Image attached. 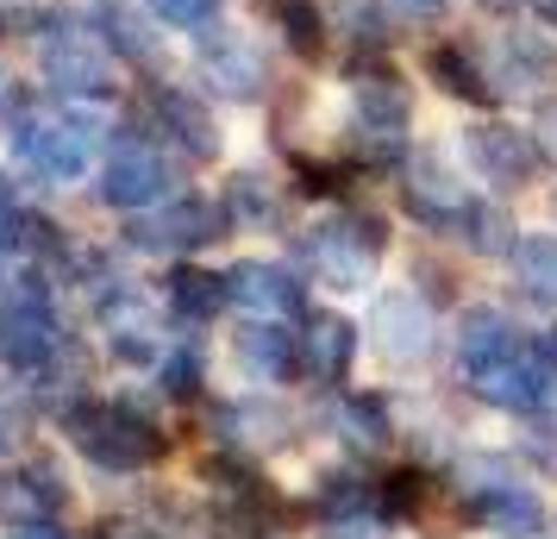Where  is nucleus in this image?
Segmentation results:
<instances>
[{
  "label": "nucleus",
  "mask_w": 557,
  "mask_h": 539,
  "mask_svg": "<svg viewBox=\"0 0 557 539\" xmlns=\"http://www.w3.org/2000/svg\"><path fill=\"white\" fill-rule=\"evenodd\" d=\"M520 452H527L539 470L557 477V427H527V433H520Z\"/></svg>",
  "instance_id": "nucleus-37"
},
{
  "label": "nucleus",
  "mask_w": 557,
  "mask_h": 539,
  "mask_svg": "<svg viewBox=\"0 0 557 539\" xmlns=\"http://www.w3.org/2000/svg\"><path fill=\"white\" fill-rule=\"evenodd\" d=\"M57 433L70 439V452L88 458L101 477H138L151 464L170 458V433L157 427V414L138 395H70L51 414Z\"/></svg>",
  "instance_id": "nucleus-1"
},
{
  "label": "nucleus",
  "mask_w": 557,
  "mask_h": 539,
  "mask_svg": "<svg viewBox=\"0 0 557 539\" xmlns=\"http://www.w3.org/2000/svg\"><path fill=\"white\" fill-rule=\"evenodd\" d=\"M226 232H232L226 201H213V195H170V201L132 213L126 245L132 252H151V257H188L201 245H220Z\"/></svg>",
  "instance_id": "nucleus-5"
},
{
  "label": "nucleus",
  "mask_w": 557,
  "mask_h": 539,
  "mask_svg": "<svg viewBox=\"0 0 557 539\" xmlns=\"http://www.w3.org/2000/svg\"><path fill=\"white\" fill-rule=\"evenodd\" d=\"M270 20H276L282 45L307 63H320L326 57V13H320V0H270Z\"/></svg>",
  "instance_id": "nucleus-29"
},
{
  "label": "nucleus",
  "mask_w": 557,
  "mask_h": 539,
  "mask_svg": "<svg viewBox=\"0 0 557 539\" xmlns=\"http://www.w3.org/2000/svg\"><path fill=\"white\" fill-rule=\"evenodd\" d=\"M382 257H388V220L382 213H363V207H338L332 220L307 226V238H301L307 277L338 289V295L376 283Z\"/></svg>",
  "instance_id": "nucleus-3"
},
{
  "label": "nucleus",
  "mask_w": 557,
  "mask_h": 539,
  "mask_svg": "<svg viewBox=\"0 0 557 539\" xmlns=\"http://www.w3.org/2000/svg\"><path fill=\"white\" fill-rule=\"evenodd\" d=\"M157 389L170 395V402H201L207 395V358L195 339H182V345H170L163 358H157Z\"/></svg>",
  "instance_id": "nucleus-32"
},
{
  "label": "nucleus",
  "mask_w": 557,
  "mask_h": 539,
  "mask_svg": "<svg viewBox=\"0 0 557 539\" xmlns=\"http://www.w3.org/2000/svg\"><path fill=\"white\" fill-rule=\"evenodd\" d=\"M357 364V327L345 314H301V377L313 389H345Z\"/></svg>",
  "instance_id": "nucleus-17"
},
{
  "label": "nucleus",
  "mask_w": 557,
  "mask_h": 539,
  "mask_svg": "<svg viewBox=\"0 0 557 539\" xmlns=\"http://www.w3.org/2000/svg\"><path fill=\"white\" fill-rule=\"evenodd\" d=\"M401 213L420 220L426 232H457V220L470 213V195L451 182L438 151H413L401 163Z\"/></svg>",
  "instance_id": "nucleus-14"
},
{
  "label": "nucleus",
  "mask_w": 557,
  "mask_h": 539,
  "mask_svg": "<svg viewBox=\"0 0 557 539\" xmlns=\"http://www.w3.org/2000/svg\"><path fill=\"white\" fill-rule=\"evenodd\" d=\"M95 195H101L113 213H145V207H157V201H170V195H176V163L157 151L151 138L120 132V138H113V151H107V163H101Z\"/></svg>",
  "instance_id": "nucleus-6"
},
{
  "label": "nucleus",
  "mask_w": 557,
  "mask_h": 539,
  "mask_svg": "<svg viewBox=\"0 0 557 539\" xmlns=\"http://www.w3.org/2000/svg\"><path fill=\"white\" fill-rule=\"evenodd\" d=\"M163 308L176 327H207V320H220L232 308L226 295V270H201V264H176L170 277H163Z\"/></svg>",
  "instance_id": "nucleus-22"
},
{
  "label": "nucleus",
  "mask_w": 557,
  "mask_h": 539,
  "mask_svg": "<svg viewBox=\"0 0 557 539\" xmlns=\"http://www.w3.org/2000/svg\"><path fill=\"white\" fill-rule=\"evenodd\" d=\"M32 38H38V70L63 101H107L113 95V63H107V45L95 38L88 20L57 7V13L32 20Z\"/></svg>",
  "instance_id": "nucleus-4"
},
{
  "label": "nucleus",
  "mask_w": 557,
  "mask_h": 539,
  "mask_svg": "<svg viewBox=\"0 0 557 539\" xmlns=\"http://www.w3.org/2000/svg\"><path fill=\"white\" fill-rule=\"evenodd\" d=\"M0 213H20V188H13L7 170H0Z\"/></svg>",
  "instance_id": "nucleus-45"
},
{
  "label": "nucleus",
  "mask_w": 557,
  "mask_h": 539,
  "mask_svg": "<svg viewBox=\"0 0 557 539\" xmlns=\"http://www.w3.org/2000/svg\"><path fill=\"white\" fill-rule=\"evenodd\" d=\"M470 514L502 539H545V502H539L527 483H513V477H507V483L470 489Z\"/></svg>",
  "instance_id": "nucleus-20"
},
{
  "label": "nucleus",
  "mask_w": 557,
  "mask_h": 539,
  "mask_svg": "<svg viewBox=\"0 0 557 539\" xmlns=\"http://www.w3.org/2000/svg\"><path fill=\"white\" fill-rule=\"evenodd\" d=\"M207 427H213L220 445L263 458V452H282L295 439V414L282 408V402H270V395H226V402L207 408Z\"/></svg>",
  "instance_id": "nucleus-12"
},
{
  "label": "nucleus",
  "mask_w": 557,
  "mask_h": 539,
  "mask_svg": "<svg viewBox=\"0 0 557 539\" xmlns=\"http://www.w3.org/2000/svg\"><path fill=\"white\" fill-rule=\"evenodd\" d=\"M226 213L238 232H276L282 226V188L263 170H238V176L226 182Z\"/></svg>",
  "instance_id": "nucleus-28"
},
{
  "label": "nucleus",
  "mask_w": 557,
  "mask_h": 539,
  "mask_svg": "<svg viewBox=\"0 0 557 539\" xmlns=\"http://www.w3.org/2000/svg\"><path fill=\"white\" fill-rule=\"evenodd\" d=\"M313 514L320 520H376L382 527V483H370L363 470H326L313 483Z\"/></svg>",
  "instance_id": "nucleus-24"
},
{
  "label": "nucleus",
  "mask_w": 557,
  "mask_h": 539,
  "mask_svg": "<svg viewBox=\"0 0 557 539\" xmlns=\"http://www.w3.org/2000/svg\"><path fill=\"white\" fill-rule=\"evenodd\" d=\"M201 483H207V495H220V502H245V509H257L263 520H276V527L288 520V495L270 483L263 458H251V452H232V445L207 452L201 458Z\"/></svg>",
  "instance_id": "nucleus-15"
},
{
  "label": "nucleus",
  "mask_w": 557,
  "mask_h": 539,
  "mask_svg": "<svg viewBox=\"0 0 557 539\" xmlns=\"http://www.w3.org/2000/svg\"><path fill=\"white\" fill-rule=\"evenodd\" d=\"M552 213H557V195H552Z\"/></svg>",
  "instance_id": "nucleus-48"
},
{
  "label": "nucleus",
  "mask_w": 557,
  "mask_h": 539,
  "mask_svg": "<svg viewBox=\"0 0 557 539\" xmlns=\"http://www.w3.org/2000/svg\"><path fill=\"white\" fill-rule=\"evenodd\" d=\"M76 502V489L63 477L51 452H13L0 464V527H38V520H63Z\"/></svg>",
  "instance_id": "nucleus-7"
},
{
  "label": "nucleus",
  "mask_w": 557,
  "mask_h": 539,
  "mask_svg": "<svg viewBox=\"0 0 557 539\" xmlns=\"http://www.w3.org/2000/svg\"><path fill=\"white\" fill-rule=\"evenodd\" d=\"M457 232H463V245L476 257H502L520 245V232H513V220L502 213V201H470V213L457 220Z\"/></svg>",
  "instance_id": "nucleus-33"
},
{
  "label": "nucleus",
  "mask_w": 557,
  "mask_h": 539,
  "mask_svg": "<svg viewBox=\"0 0 557 539\" xmlns=\"http://www.w3.org/2000/svg\"><path fill=\"white\" fill-rule=\"evenodd\" d=\"M495 88H507V95L557 88V45L545 32H507L502 51H495Z\"/></svg>",
  "instance_id": "nucleus-21"
},
{
  "label": "nucleus",
  "mask_w": 557,
  "mask_h": 539,
  "mask_svg": "<svg viewBox=\"0 0 557 539\" xmlns=\"http://www.w3.org/2000/svg\"><path fill=\"white\" fill-rule=\"evenodd\" d=\"M513 277H520L527 295H539V302L557 308V232H520V245H513Z\"/></svg>",
  "instance_id": "nucleus-30"
},
{
  "label": "nucleus",
  "mask_w": 557,
  "mask_h": 539,
  "mask_svg": "<svg viewBox=\"0 0 557 539\" xmlns=\"http://www.w3.org/2000/svg\"><path fill=\"white\" fill-rule=\"evenodd\" d=\"M151 13L163 20V26H176V32L220 26V0H151Z\"/></svg>",
  "instance_id": "nucleus-36"
},
{
  "label": "nucleus",
  "mask_w": 557,
  "mask_h": 539,
  "mask_svg": "<svg viewBox=\"0 0 557 539\" xmlns=\"http://www.w3.org/2000/svg\"><path fill=\"white\" fill-rule=\"evenodd\" d=\"M232 352H238V370L251 383L301 377V333H288V320H245L238 339H232Z\"/></svg>",
  "instance_id": "nucleus-18"
},
{
  "label": "nucleus",
  "mask_w": 557,
  "mask_h": 539,
  "mask_svg": "<svg viewBox=\"0 0 557 539\" xmlns=\"http://www.w3.org/2000/svg\"><path fill=\"white\" fill-rule=\"evenodd\" d=\"M226 295L245 320H301L307 314V289L288 264L270 257H238L226 270Z\"/></svg>",
  "instance_id": "nucleus-11"
},
{
  "label": "nucleus",
  "mask_w": 557,
  "mask_h": 539,
  "mask_svg": "<svg viewBox=\"0 0 557 539\" xmlns=\"http://www.w3.org/2000/svg\"><path fill=\"white\" fill-rule=\"evenodd\" d=\"M413 120V95L407 82L376 63V57H357L351 63V126H370V132H407Z\"/></svg>",
  "instance_id": "nucleus-16"
},
{
  "label": "nucleus",
  "mask_w": 557,
  "mask_h": 539,
  "mask_svg": "<svg viewBox=\"0 0 557 539\" xmlns=\"http://www.w3.org/2000/svg\"><path fill=\"white\" fill-rule=\"evenodd\" d=\"M320 539H376V520H332Z\"/></svg>",
  "instance_id": "nucleus-42"
},
{
  "label": "nucleus",
  "mask_w": 557,
  "mask_h": 539,
  "mask_svg": "<svg viewBox=\"0 0 557 539\" xmlns=\"http://www.w3.org/2000/svg\"><path fill=\"white\" fill-rule=\"evenodd\" d=\"M13 157H20V170L38 182H76L88 176V163L101 157L107 145V126L101 113H88V101H63L51 113H26V120H13Z\"/></svg>",
  "instance_id": "nucleus-2"
},
{
  "label": "nucleus",
  "mask_w": 557,
  "mask_h": 539,
  "mask_svg": "<svg viewBox=\"0 0 557 539\" xmlns=\"http://www.w3.org/2000/svg\"><path fill=\"white\" fill-rule=\"evenodd\" d=\"M295 188L313 201H332L351 188V163H326V157H295Z\"/></svg>",
  "instance_id": "nucleus-35"
},
{
  "label": "nucleus",
  "mask_w": 557,
  "mask_h": 539,
  "mask_svg": "<svg viewBox=\"0 0 557 539\" xmlns=\"http://www.w3.org/2000/svg\"><path fill=\"white\" fill-rule=\"evenodd\" d=\"M13 452H20V427H13V420L0 414V464L13 458Z\"/></svg>",
  "instance_id": "nucleus-44"
},
{
  "label": "nucleus",
  "mask_w": 557,
  "mask_h": 539,
  "mask_svg": "<svg viewBox=\"0 0 557 539\" xmlns=\"http://www.w3.org/2000/svg\"><path fill=\"white\" fill-rule=\"evenodd\" d=\"M539 7H545V13H552V26H557V0H539Z\"/></svg>",
  "instance_id": "nucleus-47"
},
{
  "label": "nucleus",
  "mask_w": 557,
  "mask_h": 539,
  "mask_svg": "<svg viewBox=\"0 0 557 539\" xmlns=\"http://www.w3.org/2000/svg\"><path fill=\"white\" fill-rule=\"evenodd\" d=\"M26 82H13L7 70H0V126H13V120H26Z\"/></svg>",
  "instance_id": "nucleus-39"
},
{
  "label": "nucleus",
  "mask_w": 557,
  "mask_h": 539,
  "mask_svg": "<svg viewBox=\"0 0 557 539\" xmlns=\"http://www.w3.org/2000/svg\"><path fill=\"white\" fill-rule=\"evenodd\" d=\"M463 157H470V170L482 182H495V188H532L539 176V138L527 126H507V120H482V126L463 132Z\"/></svg>",
  "instance_id": "nucleus-10"
},
{
  "label": "nucleus",
  "mask_w": 557,
  "mask_h": 539,
  "mask_svg": "<svg viewBox=\"0 0 557 539\" xmlns=\"http://www.w3.org/2000/svg\"><path fill=\"white\" fill-rule=\"evenodd\" d=\"M527 358L539 364V377H545V383H557V327H545V333L527 339Z\"/></svg>",
  "instance_id": "nucleus-38"
},
{
  "label": "nucleus",
  "mask_w": 557,
  "mask_h": 539,
  "mask_svg": "<svg viewBox=\"0 0 557 539\" xmlns=\"http://www.w3.org/2000/svg\"><path fill=\"white\" fill-rule=\"evenodd\" d=\"M338 20H345L351 45L363 57H382V51H388V38H395V32H388V13H382L376 0H345V7H338Z\"/></svg>",
  "instance_id": "nucleus-34"
},
{
  "label": "nucleus",
  "mask_w": 557,
  "mask_h": 539,
  "mask_svg": "<svg viewBox=\"0 0 557 539\" xmlns=\"http://www.w3.org/2000/svg\"><path fill=\"white\" fill-rule=\"evenodd\" d=\"M532 138H539V151L557 163V95H545V101H539V126H532Z\"/></svg>",
  "instance_id": "nucleus-40"
},
{
  "label": "nucleus",
  "mask_w": 557,
  "mask_h": 539,
  "mask_svg": "<svg viewBox=\"0 0 557 539\" xmlns=\"http://www.w3.org/2000/svg\"><path fill=\"white\" fill-rule=\"evenodd\" d=\"M370 333H376L382 358L401 364V370L426 364L432 345H438V327H432L426 295H413V289H388V295H376V308H370Z\"/></svg>",
  "instance_id": "nucleus-13"
},
{
  "label": "nucleus",
  "mask_w": 557,
  "mask_h": 539,
  "mask_svg": "<svg viewBox=\"0 0 557 539\" xmlns=\"http://www.w3.org/2000/svg\"><path fill=\"white\" fill-rule=\"evenodd\" d=\"M195 70H201V82L220 95V101H238V107L263 101V88H270V63H263V51H257L251 38L226 32V26L195 32Z\"/></svg>",
  "instance_id": "nucleus-8"
},
{
  "label": "nucleus",
  "mask_w": 557,
  "mask_h": 539,
  "mask_svg": "<svg viewBox=\"0 0 557 539\" xmlns=\"http://www.w3.org/2000/svg\"><path fill=\"white\" fill-rule=\"evenodd\" d=\"M507 352H520V333H513V320L502 308H470L457 320V364H463V377L482 370V364H502Z\"/></svg>",
  "instance_id": "nucleus-26"
},
{
  "label": "nucleus",
  "mask_w": 557,
  "mask_h": 539,
  "mask_svg": "<svg viewBox=\"0 0 557 539\" xmlns=\"http://www.w3.org/2000/svg\"><path fill=\"white\" fill-rule=\"evenodd\" d=\"M432 495H438V483H432L420 464L388 470V477H382V527H388V520H420V514L432 509Z\"/></svg>",
  "instance_id": "nucleus-31"
},
{
  "label": "nucleus",
  "mask_w": 557,
  "mask_h": 539,
  "mask_svg": "<svg viewBox=\"0 0 557 539\" xmlns=\"http://www.w3.org/2000/svg\"><path fill=\"white\" fill-rule=\"evenodd\" d=\"M145 113H151V132L176 157H188V163H213L220 157V120L207 113L201 95H188L176 82H157L145 95Z\"/></svg>",
  "instance_id": "nucleus-9"
},
{
  "label": "nucleus",
  "mask_w": 557,
  "mask_h": 539,
  "mask_svg": "<svg viewBox=\"0 0 557 539\" xmlns=\"http://www.w3.org/2000/svg\"><path fill=\"white\" fill-rule=\"evenodd\" d=\"M332 433L345 439L351 452H388L395 445V408H388V395L376 389H351V395H338L332 402Z\"/></svg>",
  "instance_id": "nucleus-23"
},
{
  "label": "nucleus",
  "mask_w": 557,
  "mask_h": 539,
  "mask_svg": "<svg viewBox=\"0 0 557 539\" xmlns=\"http://www.w3.org/2000/svg\"><path fill=\"white\" fill-rule=\"evenodd\" d=\"M476 7H488V13H513V7H527V0H476Z\"/></svg>",
  "instance_id": "nucleus-46"
},
{
  "label": "nucleus",
  "mask_w": 557,
  "mask_h": 539,
  "mask_svg": "<svg viewBox=\"0 0 557 539\" xmlns=\"http://www.w3.org/2000/svg\"><path fill=\"white\" fill-rule=\"evenodd\" d=\"M20 220H26V213H0V264L20 252Z\"/></svg>",
  "instance_id": "nucleus-43"
},
{
  "label": "nucleus",
  "mask_w": 557,
  "mask_h": 539,
  "mask_svg": "<svg viewBox=\"0 0 557 539\" xmlns=\"http://www.w3.org/2000/svg\"><path fill=\"white\" fill-rule=\"evenodd\" d=\"M395 7H401V20H420V26H438L451 13V0H395Z\"/></svg>",
  "instance_id": "nucleus-41"
},
{
  "label": "nucleus",
  "mask_w": 557,
  "mask_h": 539,
  "mask_svg": "<svg viewBox=\"0 0 557 539\" xmlns=\"http://www.w3.org/2000/svg\"><path fill=\"white\" fill-rule=\"evenodd\" d=\"M470 389H476L488 408H502V414H539V408H545V395H552V383L539 377V364L527 358V345H520V352H507L502 364L470 370Z\"/></svg>",
  "instance_id": "nucleus-19"
},
{
  "label": "nucleus",
  "mask_w": 557,
  "mask_h": 539,
  "mask_svg": "<svg viewBox=\"0 0 557 539\" xmlns=\"http://www.w3.org/2000/svg\"><path fill=\"white\" fill-rule=\"evenodd\" d=\"M426 76L438 82V95H451V101H463V107H495L502 101L495 76H482V63L463 51V45H432L426 51Z\"/></svg>",
  "instance_id": "nucleus-25"
},
{
  "label": "nucleus",
  "mask_w": 557,
  "mask_h": 539,
  "mask_svg": "<svg viewBox=\"0 0 557 539\" xmlns=\"http://www.w3.org/2000/svg\"><path fill=\"white\" fill-rule=\"evenodd\" d=\"M88 26H95V38H101L107 51H120L126 63H145V70H151L157 57H163L157 51V32L132 13L126 0H95V7H88Z\"/></svg>",
  "instance_id": "nucleus-27"
}]
</instances>
